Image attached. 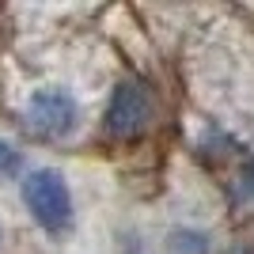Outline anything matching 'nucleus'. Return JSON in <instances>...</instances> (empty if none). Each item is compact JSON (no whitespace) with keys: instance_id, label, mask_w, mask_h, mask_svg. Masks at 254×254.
Returning <instances> with one entry per match:
<instances>
[{"instance_id":"nucleus-1","label":"nucleus","mask_w":254,"mask_h":254,"mask_svg":"<svg viewBox=\"0 0 254 254\" xmlns=\"http://www.w3.org/2000/svg\"><path fill=\"white\" fill-rule=\"evenodd\" d=\"M23 201L38 220V228H46L50 235H61L72 228V193H68V182L61 179V171H31L23 179Z\"/></svg>"},{"instance_id":"nucleus-2","label":"nucleus","mask_w":254,"mask_h":254,"mask_svg":"<svg viewBox=\"0 0 254 254\" xmlns=\"http://www.w3.org/2000/svg\"><path fill=\"white\" fill-rule=\"evenodd\" d=\"M27 122H31V129L38 133V137H68L76 129V122H80V106H76V99L68 95V91H61V87H42V91H34L31 103H27Z\"/></svg>"},{"instance_id":"nucleus-3","label":"nucleus","mask_w":254,"mask_h":254,"mask_svg":"<svg viewBox=\"0 0 254 254\" xmlns=\"http://www.w3.org/2000/svg\"><path fill=\"white\" fill-rule=\"evenodd\" d=\"M152 118V95L140 84L126 80L118 84V91L110 95V106H106V133L110 137H137L140 129L148 126Z\"/></svg>"},{"instance_id":"nucleus-4","label":"nucleus","mask_w":254,"mask_h":254,"mask_svg":"<svg viewBox=\"0 0 254 254\" xmlns=\"http://www.w3.org/2000/svg\"><path fill=\"white\" fill-rule=\"evenodd\" d=\"M15 171H19V152L8 140H0V175H15Z\"/></svg>"}]
</instances>
